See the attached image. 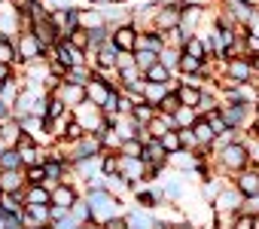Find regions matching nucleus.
<instances>
[{
    "label": "nucleus",
    "mask_w": 259,
    "mask_h": 229,
    "mask_svg": "<svg viewBox=\"0 0 259 229\" xmlns=\"http://www.w3.org/2000/svg\"><path fill=\"white\" fill-rule=\"evenodd\" d=\"M89 208H92V220H95V226H104L110 217H116L119 199H116L113 193H107V189L95 186V189L89 193Z\"/></svg>",
    "instance_id": "obj_1"
},
{
    "label": "nucleus",
    "mask_w": 259,
    "mask_h": 229,
    "mask_svg": "<svg viewBox=\"0 0 259 229\" xmlns=\"http://www.w3.org/2000/svg\"><path fill=\"white\" fill-rule=\"evenodd\" d=\"M220 162H223V168H226V171H244V168H247V162H250L247 147H244V144H235V141L223 144Z\"/></svg>",
    "instance_id": "obj_2"
},
{
    "label": "nucleus",
    "mask_w": 259,
    "mask_h": 229,
    "mask_svg": "<svg viewBox=\"0 0 259 229\" xmlns=\"http://www.w3.org/2000/svg\"><path fill=\"white\" fill-rule=\"evenodd\" d=\"M226 80H229V86H247V83L253 80V64H250V58H232V61L226 64Z\"/></svg>",
    "instance_id": "obj_3"
},
{
    "label": "nucleus",
    "mask_w": 259,
    "mask_h": 229,
    "mask_svg": "<svg viewBox=\"0 0 259 229\" xmlns=\"http://www.w3.org/2000/svg\"><path fill=\"white\" fill-rule=\"evenodd\" d=\"M16 49H19V61H37V58H43V43H40V37L34 31H22Z\"/></svg>",
    "instance_id": "obj_4"
},
{
    "label": "nucleus",
    "mask_w": 259,
    "mask_h": 229,
    "mask_svg": "<svg viewBox=\"0 0 259 229\" xmlns=\"http://www.w3.org/2000/svg\"><path fill=\"white\" fill-rule=\"evenodd\" d=\"M144 171H147V162L141 156H122L119 159V174L125 183H138L144 180Z\"/></svg>",
    "instance_id": "obj_5"
},
{
    "label": "nucleus",
    "mask_w": 259,
    "mask_h": 229,
    "mask_svg": "<svg viewBox=\"0 0 259 229\" xmlns=\"http://www.w3.org/2000/svg\"><path fill=\"white\" fill-rule=\"evenodd\" d=\"M186 7H189V4H168V7H159V13H156V28H159V31H171V28H177V25H180V16H183Z\"/></svg>",
    "instance_id": "obj_6"
},
{
    "label": "nucleus",
    "mask_w": 259,
    "mask_h": 229,
    "mask_svg": "<svg viewBox=\"0 0 259 229\" xmlns=\"http://www.w3.org/2000/svg\"><path fill=\"white\" fill-rule=\"evenodd\" d=\"M110 40L116 43L119 52H135V46H138V28L135 25H122V28H116L110 34Z\"/></svg>",
    "instance_id": "obj_7"
},
{
    "label": "nucleus",
    "mask_w": 259,
    "mask_h": 229,
    "mask_svg": "<svg viewBox=\"0 0 259 229\" xmlns=\"http://www.w3.org/2000/svg\"><path fill=\"white\" fill-rule=\"evenodd\" d=\"M58 98L64 101V104H82V98H85V86H76V83H58Z\"/></svg>",
    "instance_id": "obj_8"
},
{
    "label": "nucleus",
    "mask_w": 259,
    "mask_h": 229,
    "mask_svg": "<svg viewBox=\"0 0 259 229\" xmlns=\"http://www.w3.org/2000/svg\"><path fill=\"white\" fill-rule=\"evenodd\" d=\"M16 150H19V156H22V165H34V162H40V153H37V144L31 141V135H22L19 144H16Z\"/></svg>",
    "instance_id": "obj_9"
},
{
    "label": "nucleus",
    "mask_w": 259,
    "mask_h": 229,
    "mask_svg": "<svg viewBox=\"0 0 259 229\" xmlns=\"http://www.w3.org/2000/svg\"><path fill=\"white\" fill-rule=\"evenodd\" d=\"M232 4V16L238 19V22H244V25H253L256 19H259V13L247 4V0H229Z\"/></svg>",
    "instance_id": "obj_10"
},
{
    "label": "nucleus",
    "mask_w": 259,
    "mask_h": 229,
    "mask_svg": "<svg viewBox=\"0 0 259 229\" xmlns=\"http://www.w3.org/2000/svg\"><path fill=\"white\" fill-rule=\"evenodd\" d=\"M192 135H195V141H198L201 147H210V144L217 141V132L210 129L207 120H195V123H192Z\"/></svg>",
    "instance_id": "obj_11"
},
{
    "label": "nucleus",
    "mask_w": 259,
    "mask_h": 229,
    "mask_svg": "<svg viewBox=\"0 0 259 229\" xmlns=\"http://www.w3.org/2000/svg\"><path fill=\"white\" fill-rule=\"evenodd\" d=\"M76 202V189L70 186V183H58L55 189H52V205H61V208H70Z\"/></svg>",
    "instance_id": "obj_12"
},
{
    "label": "nucleus",
    "mask_w": 259,
    "mask_h": 229,
    "mask_svg": "<svg viewBox=\"0 0 259 229\" xmlns=\"http://www.w3.org/2000/svg\"><path fill=\"white\" fill-rule=\"evenodd\" d=\"M25 132H22V123H0V141H4L7 147H16L19 144V138H22Z\"/></svg>",
    "instance_id": "obj_13"
},
{
    "label": "nucleus",
    "mask_w": 259,
    "mask_h": 229,
    "mask_svg": "<svg viewBox=\"0 0 259 229\" xmlns=\"http://www.w3.org/2000/svg\"><path fill=\"white\" fill-rule=\"evenodd\" d=\"M238 186V193L247 199V196H256L259 193V171L253 168V171H247V174H241V180L235 183Z\"/></svg>",
    "instance_id": "obj_14"
},
{
    "label": "nucleus",
    "mask_w": 259,
    "mask_h": 229,
    "mask_svg": "<svg viewBox=\"0 0 259 229\" xmlns=\"http://www.w3.org/2000/svg\"><path fill=\"white\" fill-rule=\"evenodd\" d=\"M144 80L147 83H171V67L162 64V61H156V64H150L144 70Z\"/></svg>",
    "instance_id": "obj_15"
},
{
    "label": "nucleus",
    "mask_w": 259,
    "mask_h": 229,
    "mask_svg": "<svg viewBox=\"0 0 259 229\" xmlns=\"http://www.w3.org/2000/svg\"><path fill=\"white\" fill-rule=\"evenodd\" d=\"M141 95H144V101H147V104H153V107H156V104L168 95V83H144V92H141Z\"/></svg>",
    "instance_id": "obj_16"
},
{
    "label": "nucleus",
    "mask_w": 259,
    "mask_h": 229,
    "mask_svg": "<svg viewBox=\"0 0 259 229\" xmlns=\"http://www.w3.org/2000/svg\"><path fill=\"white\" fill-rule=\"evenodd\" d=\"M177 98H180V104H183V107H195V110H198L201 89H198V86H192V83H189V86H180V89H177Z\"/></svg>",
    "instance_id": "obj_17"
},
{
    "label": "nucleus",
    "mask_w": 259,
    "mask_h": 229,
    "mask_svg": "<svg viewBox=\"0 0 259 229\" xmlns=\"http://www.w3.org/2000/svg\"><path fill=\"white\" fill-rule=\"evenodd\" d=\"M25 202H28V205H52V193H49L43 183H34V186L28 189Z\"/></svg>",
    "instance_id": "obj_18"
},
{
    "label": "nucleus",
    "mask_w": 259,
    "mask_h": 229,
    "mask_svg": "<svg viewBox=\"0 0 259 229\" xmlns=\"http://www.w3.org/2000/svg\"><path fill=\"white\" fill-rule=\"evenodd\" d=\"M238 199H241V193H238V186L229 193V189H223L220 196H217V202H213V208L217 211H235L238 208Z\"/></svg>",
    "instance_id": "obj_19"
},
{
    "label": "nucleus",
    "mask_w": 259,
    "mask_h": 229,
    "mask_svg": "<svg viewBox=\"0 0 259 229\" xmlns=\"http://www.w3.org/2000/svg\"><path fill=\"white\" fill-rule=\"evenodd\" d=\"M19 186H22L19 171H10V168L0 171V193H19Z\"/></svg>",
    "instance_id": "obj_20"
},
{
    "label": "nucleus",
    "mask_w": 259,
    "mask_h": 229,
    "mask_svg": "<svg viewBox=\"0 0 259 229\" xmlns=\"http://www.w3.org/2000/svg\"><path fill=\"white\" fill-rule=\"evenodd\" d=\"M104 13H95V10H82L79 13V28H85V31H95V28H104Z\"/></svg>",
    "instance_id": "obj_21"
},
{
    "label": "nucleus",
    "mask_w": 259,
    "mask_h": 229,
    "mask_svg": "<svg viewBox=\"0 0 259 229\" xmlns=\"http://www.w3.org/2000/svg\"><path fill=\"white\" fill-rule=\"evenodd\" d=\"M180 70L183 73H189V77H195V73H204V58H195V55H180Z\"/></svg>",
    "instance_id": "obj_22"
},
{
    "label": "nucleus",
    "mask_w": 259,
    "mask_h": 229,
    "mask_svg": "<svg viewBox=\"0 0 259 229\" xmlns=\"http://www.w3.org/2000/svg\"><path fill=\"white\" fill-rule=\"evenodd\" d=\"M0 168H10V171L22 168V156H19L16 147H4V153H0Z\"/></svg>",
    "instance_id": "obj_23"
},
{
    "label": "nucleus",
    "mask_w": 259,
    "mask_h": 229,
    "mask_svg": "<svg viewBox=\"0 0 259 229\" xmlns=\"http://www.w3.org/2000/svg\"><path fill=\"white\" fill-rule=\"evenodd\" d=\"M156 110L162 113V117H174V113L180 110V98H177V92H168V95L156 104Z\"/></svg>",
    "instance_id": "obj_24"
},
{
    "label": "nucleus",
    "mask_w": 259,
    "mask_h": 229,
    "mask_svg": "<svg viewBox=\"0 0 259 229\" xmlns=\"http://www.w3.org/2000/svg\"><path fill=\"white\" fill-rule=\"evenodd\" d=\"M116 55H119L116 43H113V40H110V43H104V46H101V52H98V61H101V67H116V61H119Z\"/></svg>",
    "instance_id": "obj_25"
},
{
    "label": "nucleus",
    "mask_w": 259,
    "mask_h": 229,
    "mask_svg": "<svg viewBox=\"0 0 259 229\" xmlns=\"http://www.w3.org/2000/svg\"><path fill=\"white\" fill-rule=\"evenodd\" d=\"M192 123H195V107H183L180 104V110L174 113V126L177 129H192Z\"/></svg>",
    "instance_id": "obj_26"
},
{
    "label": "nucleus",
    "mask_w": 259,
    "mask_h": 229,
    "mask_svg": "<svg viewBox=\"0 0 259 229\" xmlns=\"http://www.w3.org/2000/svg\"><path fill=\"white\" fill-rule=\"evenodd\" d=\"M159 144L165 147V153H177V150L183 147V144H180V132H177V129H168V132L159 138Z\"/></svg>",
    "instance_id": "obj_27"
},
{
    "label": "nucleus",
    "mask_w": 259,
    "mask_h": 229,
    "mask_svg": "<svg viewBox=\"0 0 259 229\" xmlns=\"http://www.w3.org/2000/svg\"><path fill=\"white\" fill-rule=\"evenodd\" d=\"M13 61H19V49L7 37H0V64H13Z\"/></svg>",
    "instance_id": "obj_28"
},
{
    "label": "nucleus",
    "mask_w": 259,
    "mask_h": 229,
    "mask_svg": "<svg viewBox=\"0 0 259 229\" xmlns=\"http://www.w3.org/2000/svg\"><path fill=\"white\" fill-rule=\"evenodd\" d=\"M204 120L210 123V129H213L217 135H226V132H229V126H226V120H223V113H220V110H207V113H204Z\"/></svg>",
    "instance_id": "obj_29"
},
{
    "label": "nucleus",
    "mask_w": 259,
    "mask_h": 229,
    "mask_svg": "<svg viewBox=\"0 0 259 229\" xmlns=\"http://www.w3.org/2000/svg\"><path fill=\"white\" fill-rule=\"evenodd\" d=\"M159 61V55L156 52H150V49H135V64L141 67V70H147L150 64H156Z\"/></svg>",
    "instance_id": "obj_30"
},
{
    "label": "nucleus",
    "mask_w": 259,
    "mask_h": 229,
    "mask_svg": "<svg viewBox=\"0 0 259 229\" xmlns=\"http://www.w3.org/2000/svg\"><path fill=\"white\" fill-rule=\"evenodd\" d=\"M128 229H156V223L147 217V214H132V217H128Z\"/></svg>",
    "instance_id": "obj_31"
},
{
    "label": "nucleus",
    "mask_w": 259,
    "mask_h": 229,
    "mask_svg": "<svg viewBox=\"0 0 259 229\" xmlns=\"http://www.w3.org/2000/svg\"><path fill=\"white\" fill-rule=\"evenodd\" d=\"M70 214H73L79 223H89V220H92V208H89V202H73V205H70Z\"/></svg>",
    "instance_id": "obj_32"
},
{
    "label": "nucleus",
    "mask_w": 259,
    "mask_h": 229,
    "mask_svg": "<svg viewBox=\"0 0 259 229\" xmlns=\"http://www.w3.org/2000/svg\"><path fill=\"white\" fill-rule=\"evenodd\" d=\"M28 183H31V186H34V183H46V165H40V162L31 165V168H28Z\"/></svg>",
    "instance_id": "obj_33"
},
{
    "label": "nucleus",
    "mask_w": 259,
    "mask_h": 229,
    "mask_svg": "<svg viewBox=\"0 0 259 229\" xmlns=\"http://www.w3.org/2000/svg\"><path fill=\"white\" fill-rule=\"evenodd\" d=\"M141 153H144V144L141 141H135V138L122 141V156H141Z\"/></svg>",
    "instance_id": "obj_34"
},
{
    "label": "nucleus",
    "mask_w": 259,
    "mask_h": 229,
    "mask_svg": "<svg viewBox=\"0 0 259 229\" xmlns=\"http://www.w3.org/2000/svg\"><path fill=\"white\" fill-rule=\"evenodd\" d=\"M89 80H92V77H89V73H85V70H82V67H79V64H76V67H70V70H67V83H76V86H85V83H89Z\"/></svg>",
    "instance_id": "obj_35"
},
{
    "label": "nucleus",
    "mask_w": 259,
    "mask_h": 229,
    "mask_svg": "<svg viewBox=\"0 0 259 229\" xmlns=\"http://www.w3.org/2000/svg\"><path fill=\"white\" fill-rule=\"evenodd\" d=\"M82 135H85V129H82L76 120H70V123H67V129H64V138H67V141H79Z\"/></svg>",
    "instance_id": "obj_36"
},
{
    "label": "nucleus",
    "mask_w": 259,
    "mask_h": 229,
    "mask_svg": "<svg viewBox=\"0 0 259 229\" xmlns=\"http://www.w3.org/2000/svg\"><path fill=\"white\" fill-rule=\"evenodd\" d=\"M79 226H82V223H79V220H76L70 211H67L61 220H55V229H79Z\"/></svg>",
    "instance_id": "obj_37"
},
{
    "label": "nucleus",
    "mask_w": 259,
    "mask_h": 229,
    "mask_svg": "<svg viewBox=\"0 0 259 229\" xmlns=\"http://www.w3.org/2000/svg\"><path fill=\"white\" fill-rule=\"evenodd\" d=\"M244 49L250 52L247 58H256V55H259V34H247V40H244Z\"/></svg>",
    "instance_id": "obj_38"
},
{
    "label": "nucleus",
    "mask_w": 259,
    "mask_h": 229,
    "mask_svg": "<svg viewBox=\"0 0 259 229\" xmlns=\"http://www.w3.org/2000/svg\"><path fill=\"white\" fill-rule=\"evenodd\" d=\"M232 229H256V217H253V214H241Z\"/></svg>",
    "instance_id": "obj_39"
},
{
    "label": "nucleus",
    "mask_w": 259,
    "mask_h": 229,
    "mask_svg": "<svg viewBox=\"0 0 259 229\" xmlns=\"http://www.w3.org/2000/svg\"><path fill=\"white\" fill-rule=\"evenodd\" d=\"M244 205H247V211H244V214H259V193H256V196H247V199H244Z\"/></svg>",
    "instance_id": "obj_40"
},
{
    "label": "nucleus",
    "mask_w": 259,
    "mask_h": 229,
    "mask_svg": "<svg viewBox=\"0 0 259 229\" xmlns=\"http://www.w3.org/2000/svg\"><path fill=\"white\" fill-rule=\"evenodd\" d=\"M104 229H128V220H122V217H110V220L104 223Z\"/></svg>",
    "instance_id": "obj_41"
},
{
    "label": "nucleus",
    "mask_w": 259,
    "mask_h": 229,
    "mask_svg": "<svg viewBox=\"0 0 259 229\" xmlns=\"http://www.w3.org/2000/svg\"><path fill=\"white\" fill-rule=\"evenodd\" d=\"M7 80H13V70H10V64H0V86H4Z\"/></svg>",
    "instance_id": "obj_42"
},
{
    "label": "nucleus",
    "mask_w": 259,
    "mask_h": 229,
    "mask_svg": "<svg viewBox=\"0 0 259 229\" xmlns=\"http://www.w3.org/2000/svg\"><path fill=\"white\" fill-rule=\"evenodd\" d=\"M7 117H10V107H7V104H4V98H0V123H4V120H7Z\"/></svg>",
    "instance_id": "obj_43"
},
{
    "label": "nucleus",
    "mask_w": 259,
    "mask_h": 229,
    "mask_svg": "<svg viewBox=\"0 0 259 229\" xmlns=\"http://www.w3.org/2000/svg\"><path fill=\"white\" fill-rule=\"evenodd\" d=\"M156 229H171V226H156Z\"/></svg>",
    "instance_id": "obj_44"
},
{
    "label": "nucleus",
    "mask_w": 259,
    "mask_h": 229,
    "mask_svg": "<svg viewBox=\"0 0 259 229\" xmlns=\"http://www.w3.org/2000/svg\"><path fill=\"white\" fill-rule=\"evenodd\" d=\"M89 4H101V0H89Z\"/></svg>",
    "instance_id": "obj_45"
}]
</instances>
